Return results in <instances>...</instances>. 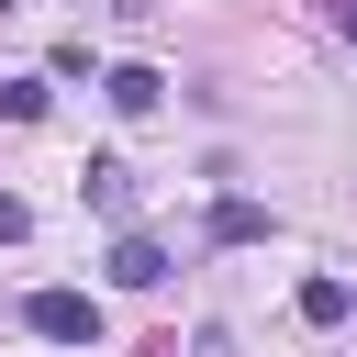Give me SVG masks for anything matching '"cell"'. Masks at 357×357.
Segmentation results:
<instances>
[{
  "label": "cell",
  "mask_w": 357,
  "mask_h": 357,
  "mask_svg": "<svg viewBox=\"0 0 357 357\" xmlns=\"http://www.w3.org/2000/svg\"><path fill=\"white\" fill-rule=\"evenodd\" d=\"M22 324H33L45 346H100V301H89V290H33Z\"/></svg>",
  "instance_id": "1"
},
{
  "label": "cell",
  "mask_w": 357,
  "mask_h": 357,
  "mask_svg": "<svg viewBox=\"0 0 357 357\" xmlns=\"http://www.w3.org/2000/svg\"><path fill=\"white\" fill-rule=\"evenodd\" d=\"M78 201H89L100 223L134 234V167H123V156H89V167H78Z\"/></svg>",
  "instance_id": "2"
},
{
  "label": "cell",
  "mask_w": 357,
  "mask_h": 357,
  "mask_svg": "<svg viewBox=\"0 0 357 357\" xmlns=\"http://www.w3.org/2000/svg\"><path fill=\"white\" fill-rule=\"evenodd\" d=\"M100 268H112V290H156V279H167V245H156V234H112Z\"/></svg>",
  "instance_id": "3"
},
{
  "label": "cell",
  "mask_w": 357,
  "mask_h": 357,
  "mask_svg": "<svg viewBox=\"0 0 357 357\" xmlns=\"http://www.w3.org/2000/svg\"><path fill=\"white\" fill-rule=\"evenodd\" d=\"M100 100H112V112H156V100H167V78H156V67H112V78H100Z\"/></svg>",
  "instance_id": "4"
},
{
  "label": "cell",
  "mask_w": 357,
  "mask_h": 357,
  "mask_svg": "<svg viewBox=\"0 0 357 357\" xmlns=\"http://www.w3.org/2000/svg\"><path fill=\"white\" fill-rule=\"evenodd\" d=\"M257 234H268L257 201H212V245H257Z\"/></svg>",
  "instance_id": "5"
},
{
  "label": "cell",
  "mask_w": 357,
  "mask_h": 357,
  "mask_svg": "<svg viewBox=\"0 0 357 357\" xmlns=\"http://www.w3.org/2000/svg\"><path fill=\"white\" fill-rule=\"evenodd\" d=\"M346 312H357L346 279H301V324H346Z\"/></svg>",
  "instance_id": "6"
},
{
  "label": "cell",
  "mask_w": 357,
  "mask_h": 357,
  "mask_svg": "<svg viewBox=\"0 0 357 357\" xmlns=\"http://www.w3.org/2000/svg\"><path fill=\"white\" fill-rule=\"evenodd\" d=\"M0 123H45V78H0Z\"/></svg>",
  "instance_id": "7"
},
{
  "label": "cell",
  "mask_w": 357,
  "mask_h": 357,
  "mask_svg": "<svg viewBox=\"0 0 357 357\" xmlns=\"http://www.w3.org/2000/svg\"><path fill=\"white\" fill-rule=\"evenodd\" d=\"M22 234H33V212H22L11 190H0V245H22Z\"/></svg>",
  "instance_id": "8"
},
{
  "label": "cell",
  "mask_w": 357,
  "mask_h": 357,
  "mask_svg": "<svg viewBox=\"0 0 357 357\" xmlns=\"http://www.w3.org/2000/svg\"><path fill=\"white\" fill-rule=\"evenodd\" d=\"M324 22H335V33H346V45H357V0H324Z\"/></svg>",
  "instance_id": "9"
},
{
  "label": "cell",
  "mask_w": 357,
  "mask_h": 357,
  "mask_svg": "<svg viewBox=\"0 0 357 357\" xmlns=\"http://www.w3.org/2000/svg\"><path fill=\"white\" fill-rule=\"evenodd\" d=\"M190 357H234V335H223V324H212V335H201V346H190Z\"/></svg>",
  "instance_id": "10"
}]
</instances>
